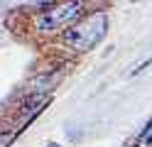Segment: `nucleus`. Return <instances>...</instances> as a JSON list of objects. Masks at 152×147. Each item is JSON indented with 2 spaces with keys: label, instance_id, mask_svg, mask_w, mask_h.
<instances>
[{
  "label": "nucleus",
  "instance_id": "obj_1",
  "mask_svg": "<svg viewBox=\"0 0 152 147\" xmlns=\"http://www.w3.org/2000/svg\"><path fill=\"white\" fill-rule=\"evenodd\" d=\"M108 32V12L106 10H96L88 17L79 20L64 32L61 42L71 49V52H91Z\"/></svg>",
  "mask_w": 152,
  "mask_h": 147
},
{
  "label": "nucleus",
  "instance_id": "obj_2",
  "mask_svg": "<svg viewBox=\"0 0 152 147\" xmlns=\"http://www.w3.org/2000/svg\"><path fill=\"white\" fill-rule=\"evenodd\" d=\"M83 12V3H66V5H56L52 10L37 17V29L39 32H59V29H69L71 25L79 22V17Z\"/></svg>",
  "mask_w": 152,
  "mask_h": 147
},
{
  "label": "nucleus",
  "instance_id": "obj_3",
  "mask_svg": "<svg viewBox=\"0 0 152 147\" xmlns=\"http://www.w3.org/2000/svg\"><path fill=\"white\" fill-rule=\"evenodd\" d=\"M135 147H152V120L140 130V135L135 137Z\"/></svg>",
  "mask_w": 152,
  "mask_h": 147
},
{
  "label": "nucleus",
  "instance_id": "obj_4",
  "mask_svg": "<svg viewBox=\"0 0 152 147\" xmlns=\"http://www.w3.org/2000/svg\"><path fill=\"white\" fill-rule=\"evenodd\" d=\"M17 135H20V130H12V132H3V135H0V147H7V145H10L12 140H15V137Z\"/></svg>",
  "mask_w": 152,
  "mask_h": 147
},
{
  "label": "nucleus",
  "instance_id": "obj_5",
  "mask_svg": "<svg viewBox=\"0 0 152 147\" xmlns=\"http://www.w3.org/2000/svg\"><path fill=\"white\" fill-rule=\"evenodd\" d=\"M47 147H61V145H56V142H52V145H47Z\"/></svg>",
  "mask_w": 152,
  "mask_h": 147
}]
</instances>
